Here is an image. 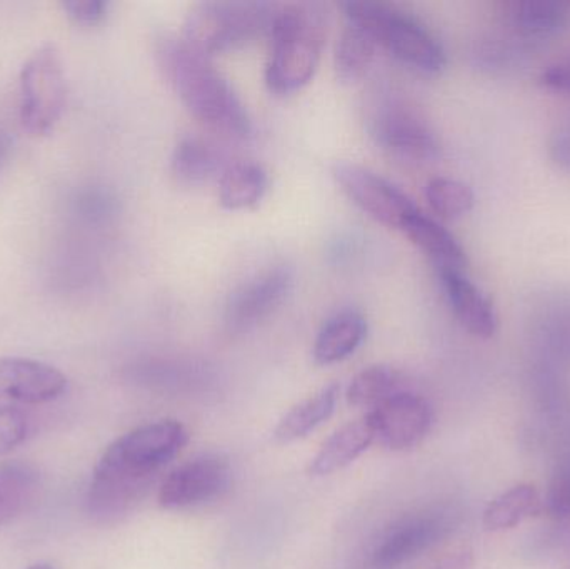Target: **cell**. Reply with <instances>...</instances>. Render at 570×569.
Instances as JSON below:
<instances>
[{"label": "cell", "instance_id": "obj_1", "mask_svg": "<svg viewBox=\"0 0 570 569\" xmlns=\"http://www.w3.org/2000/svg\"><path fill=\"white\" fill-rule=\"evenodd\" d=\"M187 441L186 428L174 420L142 424L117 438L94 470L87 497L90 513L116 518L132 510Z\"/></svg>", "mask_w": 570, "mask_h": 569}, {"label": "cell", "instance_id": "obj_2", "mask_svg": "<svg viewBox=\"0 0 570 569\" xmlns=\"http://www.w3.org/2000/svg\"><path fill=\"white\" fill-rule=\"evenodd\" d=\"M157 60L186 109L207 129L233 139L250 136L246 106L209 59L190 50L183 39L166 37L157 46Z\"/></svg>", "mask_w": 570, "mask_h": 569}, {"label": "cell", "instance_id": "obj_3", "mask_svg": "<svg viewBox=\"0 0 570 569\" xmlns=\"http://www.w3.org/2000/svg\"><path fill=\"white\" fill-rule=\"evenodd\" d=\"M266 84L271 92L288 96L307 86L321 62L327 13L317 2L277 3L271 26Z\"/></svg>", "mask_w": 570, "mask_h": 569}, {"label": "cell", "instance_id": "obj_4", "mask_svg": "<svg viewBox=\"0 0 570 569\" xmlns=\"http://www.w3.org/2000/svg\"><path fill=\"white\" fill-rule=\"evenodd\" d=\"M345 19L367 29L379 47L387 50L395 59L424 73L444 70V47L434 33L411 13L395 6L371 0H348L341 3Z\"/></svg>", "mask_w": 570, "mask_h": 569}, {"label": "cell", "instance_id": "obj_5", "mask_svg": "<svg viewBox=\"0 0 570 569\" xmlns=\"http://www.w3.org/2000/svg\"><path fill=\"white\" fill-rule=\"evenodd\" d=\"M277 3L200 2L193 6L180 39L199 56L210 59L269 36Z\"/></svg>", "mask_w": 570, "mask_h": 569}, {"label": "cell", "instance_id": "obj_6", "mask_svg": "<svg viewBox=\"0 0 570 569\" xmlns=\"http://www.w3.org/2000/svg\"><path fill=\"white\" fill-rule=\"evenodd\" d=\"M67 80L56 43L37 47L19 77V117L23 130L33 137L49 136L62 119Z\"/></svg>", "mask_w": 570, "mask_h": 569}, {"label": "cell", "instance_id": "obj_7", "mask_svg": "<svg viewBox=\"0 0 570 569\" xmlns=\"http://www.w3.org/2000/svg\"><path fill=\"white\" fill-rule=\"evenodd\" d=\"M233 484V467L223 454H200L170 471L159 490L166 510H186L219 500Z\"/></svg>", "mask_w": 570, "mask_h": 569}, {"label": "cell", "instance_id": "obj_8", "mask_svg": "<svg viewBox=\"0 0 570 569\" xmlns=\"http://www.w3.org/2000/svg\"><path fill=\"white\" fill-rule=\"evenodd\" d=\"M334 176L362 213L389 229L401 230L407 217L417 210L399 187L357 164H335Z\"/></svg>", "mask_w": 570, "mask_h": 569}, {"label": "cell", "instance_id": "obj_9", "mask_svg": "<svg viewBox=\"0 0 570 569\" xmlns=\"http://www.w3.org/2000/svg\"><path fill=\"white\" fill-rule=\"evenodd\" d=\"M375 441L392 451L411 450L422 443L432 426V408L428 400L402 391L375 410L368 411Z\"/></svg>", "mask_w": 570, "mask_h": 569}, {"label": "cell", "instance_id": "obj_10", "mask_svg": "<svg viewBox=\"0 0 570 569\" xmlns=\"http://www.w3.org/2000/svg\"><path fill=\"white\" fill-rule=\"evenodd\" d=\"M379 146L405 163H429L439 156V143L431 127L412 110L387 106L372 120Z\"/></svg>", "mask_w": 570, "mask_h": 569}, {"label": "cell", "instance_id": "obj_11", "mask_svg": "<svg viewBox=\"0 0 570 569\" xmlns=\"http://www.w3.org/2000/svg\"><path fill=\"white\" fill-rule=\"evenodd\" d=\"M449 531V520L442 513H419L395 523L372 551L375 569H397L421 557Z\"/></svg>", "mask_w": 570, "mask_h": 569}, {"label": "cell", "instance_id": "obj_12", "mask_svg": "<svg viewBox=\"0 0 570 569\" xmlns=\"http://www.w3.org/2000/svg\"><path fill=\"white\" fill-rule=\"evenodd\" d=\"M292 286L294 274L285 266L274 267L263 276L244 284L227 304L224 316L227 331L240 334L256 327L287 300Z\"/></svg>", "mask_w": 570, "mask_h": 569}, {"label": "cell", "instance_id": "obj_13", "mask_svg": "<svg viewBox=\"0 0 570 569\" xmlns=\"http://www.w3.org/2000/svg\"><path fill=\"white\" fill-rule=\"evenodd\" d=\"M66 390V374L50 364L29 357H0V403H49Z\"/></svg>", "mask_w": 570, "mask_h": 569}, {"label": "cell", "instance_id": "obj_14", "mask_svg": "<svg viewBox=\"0 0 570 569\" xmlns=\"http://www.w3.org/2000/svg\"><path fill=\"white\" fill-rule=\"evenodd\" d=\"M452 313L472 336L489 340L498 331L499 320L492 301L465 276L464 271H439Z\"/></svg>", "mask_w": 570, "mask_h": 569}, {"label": "cell", "instance_id": "obj_15", "mask_svg": "<svg viewBox=\"0 0 570 569\" xmlns=\"http://www.w3.org/2000/svg\"><path fill=\"white\" fill-rule=\"evenodd\" d=\"M401 230L422 253L428 254L438 271H464L468 266V256L459 241L421 210L411 214Z\"/></svg>", "mask_w": 570, "mask_h": 569}, {"label": "cell", "instance_id": "obj_16", "mask_svg": "<svg viewBox=\"0 0 570 569\" xmlns=\"http://www.w3.org/2000/svg\"><path fill=\"white\" fill-rule=\"evenodd\" d=\"M375 443L374 430L368 418L352 421L341 430L335 431L324 444H322L314 460L311 461L308 473L312 477H327L342 468L354 463L362 453Z\"/></svg>", "mask_w": 570, "mask_h": 569}, {"label": "cell", "instance_id": "obj_17", "mask_svg": "<svg viewBox=\"0 0 570 569\" xmlns=\"http://www.w3.org/2000/svg\"><path fill=\"white\" fill-rule=\"evenodd\" d=\"M367 336V321L357 311L345 310L332 316L315 337L312 356L321 366L347 360Z\"/></svg>", "mask_w": 570, "mask_h": 569}, {"label": "cell", "instance_id": "obj_18", "mask_svg": "<svg viewBox=\"0 0 570 569\" xmlns=\"http://www.w3.org/2000/svg\"><path fill=\"white\" fill-rule=\"evenodd\" d=\"M229 164L216 144L203 137H183L170 159L174 177L183 184H203L216 176H223Z\"/></svg>", "mask_w": 570, "mask_h": 569}, {"label": "cell", "instance_id": "obj_19", "mask_svg": "<svg viewBox=\"0 0 570 569\" xmlns=\"http://www.w3.org/2000/svg\"><path fill=\"white\" fill-rule=\"evenodd\" d=\"M505 10L509 23L525 37L554 36L570 22V2L566 0H515Z\"/></svg>", "mask_w": 570, "mask_h": 569}, {"label": "cell", "instance_id": "obj_20", "mask_svg": "<svg viewBox=\"0 0 570 569\" xmlns=\"http://www.w3.org/2000/svg\"><path fill=\"white\" fill-rule=\"evenodd\" d=\"M338 394H341V386L332 383L302 403L295 404L277 424L274 438L279 443H292V441L307 436L311 431L321 426L334 414Z\"/></svg>", "mask_w": 570, "mask_h": 569}, {"label": "cell", "instance_id": "obj_21", "mask_svg": "<svg viewBox=\"0 0 570 569\" xmlns=\"http://www.w3.org/2000/svg\"><path fill=\"white\" fill-rule=\"evenodd\" d=\"M269 176L256 163H234L219 179V200L224 209H253L266 196Z\"/></svg>", "mask_w": 570, "mask_h": 569}, {"label": "cell", "instance_id": "obj_22", "mask_svg": "<svg viewBox=\"0 0 570 569\" xmlns=\"http://www.w3.org/2000/svg\"><path fill=\"white\" fill-rule=\"evenodd\" d=\"M377 49L367 29L347 20L335 43L334 66L338 79L347 84L361 80L371 69Z\"/></svg>", "mask_w": 570, "mask_h": 569}, {"label": "cell", "instance_id": "obj_23", "mask_svg": "<svg viewBox=\"0 0 570 569\" xmlns=\"http://www.w3.org/2000/svg\"><path fill=\"white\" fill-rule=\"evenodd\" d=\"M541 510L542 501L538 490L532 484H518L489 503L482 523L485 530L501 533L514 530L522 521L541 513Z\"/></svg>", "mask_w": 570, "mask_h": 569}, {"label": "cell", "instance_id": "obj_24", "mask_svg": "<svg viewBox=\"0 0 570 569\" xmlns=\"http://www.w3.org/2000/svg\"><path fill=\"white\" fill-rule=\"evenodd\" d=\"M404 374L385 364L362 370L348 384L347 401L355 408H368L375 410L385 401L404 390Z\"/></svg>", "mask_w": 570, "mask_h": 569}, {"label": "cell", "instance_id": "obj_25", "mask_svg": "<svg viewBox=\"0 0 570 569\" xmlns=\"http://www.w3.org/2000/svg\"><path fill=\"white\" fill-rule=\"evenodd\" d=\"M39 473L20 461L0 464V527L19 517L32 501Z\"/></svg>", "mask_w": 570, "mask_h": 569}, {"label": "cell", "instance_id": "obj_26", "mask_svg": "<svg viewBox=\"0 0 570 569\" xmlns=\"http://www.w3.org/2000/svg\"><path fill=\"white\" fill-rule=\"evenodd\" d=\"M425 199L442 219L455 220L471 213L475 204L474 190L462 180L435 177L425 187Z\"/></svg>", "mask_w": 570, "mask_h": 569}, {"label": "cell", "instance_id": "obj_27", "mask_svg": "<svg viewBox=\"0 0 570 569\" xmlns=\"http://www.w3.org/2000/svg\"><path fill=\"white\" fill-rule=\"evenodd\" d=\"M542 508L554 520L570 521V461L559 464L556 470Z\"/></svg>", "mask_w": 570, "mask_h": 569}, {"label": "cell", "instance_id": "obj_28", "mask_svg": "<svg viewBox=\"0 0 570 569\" xmlns=\"http://www.w3.org/2000/svg\"><path fill=\"white\" fill-rule=\"evenodd\" d=\"M29 433V421L17 408L0 406V457L16 450L26 441Z\"/></svg>", "mask_w": 570, "mask_h": 569}, {"label": "cell", "instance_id": "obj_29", "mask_svg": "<svg viewBox=\"0 0 570 569\" xmlns=\"http://www.w3.org/2000/svg\"><path fill=\"white\" fill-rule=\"evenodd\" d=\"M67 16L80 26H96L106 19L109 2L104 0H67L62 3Z\"/></svg>", "mask_w": 570, "mask_h": 569}, {"label": "cell", "instance_id": "obj_30", "mask_svg": "<svg viewBox=\"0 0 570 569\" xmlns=\"http://www.w3.org/2000/svg\"><path fill=\"white\" fill-rule=\"evenodd\" d=\"M539 84L548 92L570 97V57L569 59L559 60V62L552 63L548 69L542 70Z\"/></svg>", "mask_w": 570, "mask_h": 569}, {"label": "cell", "instance_id": "obj_31", "mask_svg": "<svg viewBox=\"0 0 570 569\" xmlns=\"http://www.w3.org/2000/svg\"><path fill=\"white\" fill-rule=\"evenodd\" d=\"M551 157L559 169L570 174V122L559 127L552 136Z\"/></svg>", "mask_w": 570, "mask_h": 569}, {"label": "cell", "instance_id": "obj_32", "mask_svg": "<svg viewBox=\"0 0 570 569\" xmlns=\"http://www.w3.org/2000/svg\"><path fill=\"white\" fill-rule=\"evenodd\" d=\"M472 553L469 550L452 551L439 560L431 569H471Z\"/></svg>", "mask_w": 570, "mask_h": 569}, {"label": "cell", "instance_id": "obj_33", "mask_svg": "<svg viewBox=\"0 0 570 569\" xmlns=\"http://www.w3.org/2000/svg\"><path fill=\"white\" fill-rule=\"evenodd\" d=\"M10 147H12V140H10L9 134L0 130V167L6 163L9 157Z\"/></svg>", "mask_w": 570, "mask_h": 569}, {"label": "cell", "instance_id": "obj_34", "mask_svg": "<svg viewBox=\"0 0 570 569\" xmlns=\"http://www.w3.org/2000/svg\"><path fill=\"white\" fill-rule=\"evenodd\" d=\"M27 569H53V568L49 567V565H46V563H39V565H33V567H29Z\"/></svg>", "mask_w": 570, "mask_h": 569}]
</instances>
